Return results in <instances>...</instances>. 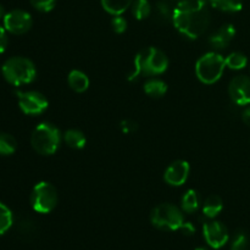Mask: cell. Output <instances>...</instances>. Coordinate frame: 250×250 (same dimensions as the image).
Masks as SVG:
<instances>
[{
  "label": "cell",
  "instance_id": "obj_1",
  "mask_svg": "<svg viewBox=\"0 0 250 250\" xmlns=\"http://www.w3.org/2000/svg\"><path fill=\"white\" fill-rule=\"evenodd\" d=\"M176 29L189 39H197L210 24V11L205 0H181L172 15Z\"/></svg>",
  "mask_w": 250,
  "mask_h": 250
},
{
  "label": "cell",
  "instance_id": "obj_2",
  "mask_svg": "<svg viewBox=\"0 0 250 250\" xmlns=\"http://www.w3.org/2000/svg\"><path fill=\"white\" fill-rule=\"evenodd\" d=\"M168 67V59L164 51L155 46L142 49L134 58L133 71L128 80L134 81L141 76H158L165 72Z\"/></svg>",
  "mask_w": 250,
  "mask_h": 250
},
{
  "label": "cell",
  "instance_id": "obj_3",
  "mask_svg": "<svg viewBox=\"0 0 250 250\" xmlns=\"http://www.w3.org/2000/svg\"><path fill=\"white\" fill-rule=\"evenodd\" d=\"M2 76L12 85L28 84L37 77V70L34 63L29 59L22 56H15L5 61L1 67Z\"/></svg>",
  "mask_w": 250,
  "mask_h": 250
},
{
  "label": "cell",
  "instance_id": "obj_4",
  "mask_svg": "<svg viewBox=\"0 0 250 250\" xmlns=\"http://www.w3.org/2000/svg\"><path fill=\"white\" fill-rule=\"evenodd\" d=\"M61 143V133L54 125L43 122L34 128L31 136L32 148L41 155H53Z\"/></svg>",
  "mask_w": 250,
  "mask_h": 250
},
{
  "label": "cell",
  "instance_id": "obj_5",
  "mask_svg": "<svg viewBox=\"0 0 250 250\" xmlns=\"http://www.w3.org/2000/svg\"><path fill=\"white\" fill-rule=\"evenodd\" d=\"M150 222L161 231H178L186 221L180 208L170 203H163L151 210Z\"/></svg>",
  "mask_w": 250,
  "mask_h": 250
},
{
  "label": "cell",
  "instance_id": "obj_6",
  "mask_svg": "<svg viewBox=\"0 0 250 250\" xmlns=\"http://www.w3.org/2000/svg\"><path fill=\"white\" fill-rule=\"evenodd\" d=\"M226 68V61L217 53H207L199 58L195 63V73L198 80L204 84H214L221 78Z\"/></svg>",
  "mask_w": 250,
  "mask_h": 250
},
{
  "label": "cell",
  "instance_id": "obj_7",
  "mask_svg": "<svg viewBox=\"0 0 250 250\" xmlns=\"http://www.w3.org/2000/svg\"><path fill=\"white\" fill-rule=\"evenodd\" d=\"M58 192L49 182H39L34 186L31 193V205L39 214H49L58 205Z\"/></svg>",
  "mask_w": 250,
  "mask_h": 250
},
{
  "label": "cell",
  "instance_id": "obj_8",
  "mask_svg": "<svg viewBox=\"0 0 250 250\" xmlns=\"http://www.w3.org/2000/svg\"><path fill=\"white\" fill-rule=\"evenodd\" d=\"M17 99L20 109L26 115H41L48 109V99L36 90L17 92Z\"/></svg>",
  "mask_w": 250,
  "mask_h": 250
},
{
  "label": "cell",
  "instance_id": "obj_9",
  "mask_svg": "<svg viewBox=\"0 0 250 250\" xmlns=\"http://www.w3.org/2000/svg\"><path fill=\"white\" fill-rule=\"evenodd\" d=\"M203 236L208 246L212 249H220L229 242V229L220 221H208L203 226Z\"/></svg>",
  "mask_w": 250,
  "mask_h": 250
},
{
  "label": "cell",
  "instance_id": "obj_10",
  "mask_svg": "<svg viewBox=\"0 0 250 250\" xmlns=\"http://www.w3.org/2000/svg\"><path fill=\"white\" fill-rule=\"evenodd\" d=\"M32 16L23 10H12L4 16V28L12 34H24L31 29Z\"/></svg>",
  "mask_w": 250,
  "mask_h": 250
},
{
  "label": "cell",
  "instance_id": "obj_11",
  "mask_svg": "<svg viewBox=\"0 0 250 250\" xmlns=\"http://www.w3.org/2000/svg\"><path fill=\"white\" fill-rule=\"evenodd\" d=\"M229 94L232 102L239 106L250 104V77L239 75L232 78L229 85Z\"/></svg>",
  "mask_w": 250,
  "mask_h": 250
},
{
  "label": "cell",
  "instance_id": "obj_12",
  "mask_svg": "<svg viewBox=\"0 0 250 250\" xmlns=\"http://www.w3.org/2000/svg\"><path fill=\"white\" fill-rule=\"evenodd\" d=\"M189 171L190 166L187 161L176 160L166 168L165 173H164V180L172 187H180V186L185 185L186 181L188 180Z\"/></svg>",
  "mask_w": 250,
  "mask_h": 250
},
{
  "label": "cell",
  "instance_id": "obj_13",
  "mask_svg": "<svg viewBox=\"0 0 250 250\" xmlns=\"http://www.w3.org/2000/svg\"><path fill=\"white\" fill-rule=\"evenodd\" d=\"M234 36H236V28L233 24L226 23L209 37V43L214 49L221 50L229 45V43L233 41Z\"/></svg>",
  "mask_w": 250,
  "mask_h": 250
},
{
  "label": "cell",
  "instance_id": "obj_14",
  "mask_svg": "<svg viewBox=\"0 0 250 250\" xmlns=\"http://www.w3.org/2000/svg\"><path fill=\"white\" fill-rule=\"evenodd\" d=\"M67 82L71 89L76 93H83L89 87V78L80 70H72L67 76Z\"/></svg>",
  "mask_w": 250,
  "mask_h": 250
},
{
  "label": "cell",
  "instance_id": "obj_15",
  "mask_svg": "<svg viewBox=\"0 0 250 250\" xmlns=\"http://www.w3.org/2000/svg\"><path fill=\"white\" fill-rule=\"evenodd\" d=\"M222 209H224V203H222L221 198L216 194H211L204 200L202 211L205 217L214 219L222 211Z\"/></svg>",
  "mask_w": 250,
  "mask_h": 250
},
{
  "label": "cell",
  "instance_id": "obj_16",
  "mask_svg": "<svg viewBox=\"0 0 250 250\" xmlns=\"http://www.w3.org/2000/svg\"><path fill=\"white\" fill-rule=\"evenodd\" d=\"M103 9L112 16L122 15L132 4L133 0H100Z\"/></svg>",
  "mask_w": 250,
  "mask_h": 250
},
{
  "label": "cell",
  "instance_id": "obj_17",
  "mask_svg": "<svg viewBox=\"0 0 250 250\" xmlns=\"http://www.w3.org/2000/svg\"><path fill=\"white\" fill-rule=\"evenodd\" d=\"M63 141L72 149H82L84 148L85 143H87V139H85V136L83 134V132L76 128L67 129L63 133Z\"/></svg>",
  "mask_w": 250,
  "mask_h": 250
},
{
  "label": "cell",
  "instance_id": "obj_18",
  "mask_svg": "<svg viewBox=\"0 0 250 250\" xmlns=\"http://www.w3.org/2000/svg\"><path fill=\"white\" fill-rule=\"evenodd\" d=\"M200 199L198 193L194 189H189L183 194L182 200H181V208L182 211L187 212V214H193L199 209Z\"/></svg>",
  "mask_w": 250,
  "mask_h": 250
},
{
  "label": "cell",
  "instance_id": "obj_19",
  "mask_svg": "<svg viewBox=\"0 0 250 250\" xmlns=\"http://www.w3.org/2000/svg\"><path fill=\"white\" fill-rule=\"evenodd\" d=\"M144 92L151 98H161L167 92V84L164 81L153 78V80L146 81L144 84Z\"/></svg>",
  "mask_w": 250,
  "mask_h": 250
},
{
  "label": "cell",
  "instance_id": "obj_20",
  "mask_svg": "<svg viewBox=\"0 0 250 250\" xmlns=\"http://www.w3.org/2000/svg\"><path fill=\"white\" fill-rule=\"evenodd\" d=\"M210 5L220 11L238 12L243 7L242 0H209Z\"/></svg>",
  "mask_w": 250,
  "mask_h": 250
},
{
  "label": "cell",
  "instance_id": "obj_21",
  "mask_svg": "<svg viewBox=\"0 0 250 250\" xmlns=\"http://www.w3.org/2000/svg\"><path fill=\"white\" fill-rule=\"evenodd\" d=\"M225 61H226V67L231 70H243L248 65V58L239 51L231 53L225 59Z\"/></svg>",
  "mask_w": 250,
  "mask_h": 250
},
{
  "label": "cell",
  "instance_id": "obj_22",
  "mask_svg": "<svg viewBox=\"0 0 250 250\" xmlns=\"http://www.w3.org/2000/svg\"><path fill=\"white\" fill-rule=\"evenodd\" d=\"M16 149L17 142L11 134L0 133V155H11Z\"/></svg>",
  "mask_w": 250,
  "mask_h": 250
},
{
  "label": "cell",
  "instance_id": "obj_23",
  "mask_svg": "<svg viewBox=\"0 0 250 250\" xmlns=\"http://www.w3.org/2000/svg\"><path fill=\"white\" fill-rule=\"evenodd\" d=\"M132 14L137 20L146 19L151 14V5L148 0H136L132 4Z\"/></svg>",
  "mask_w": 250,
  "mask_h": 250
},
{
  "label": "cell",
  "instance_id": "obj_24",
  "mask_svg": "<svg viewBox=\"0 0 250 250\" xmlns=\"http://www.w3.org/2000/svg\"><path fill=\"white\" fill-rule=\"evenodd\" d=\"M12 224H14V217L11 210L6 205L0 203V236L6 233L11 229Z\"/></svg>",
  "mask_w": 250,
  "mask_h": 250
},
{
  "label": "cell",
  "instance_id": "obj_25",
  "mask_svg": "<svg viewBox=\"0 0 250 250\" xmlns=\"http://www.w3.org/2000/svg\"><path fill=\"white\" fill-rule=\"evenodd\" d=\"M155 15L156 19L160 20L163 22H167L172 20L173 11L170 9V5L165 1H159L155 7Z\"/></svg>",
  "mask_w": 250,
  "mask_h": 250
},
{
  "label": "cell",
  "instance_id": "obj_26",
  "mask_svg": "<svg viewBox=\"0 0 250 250\" xmlns=\"http://www.w3.org/2000/svg\"><path fill=\"white\" fill-rule=\"evenodd\" d=\"M248 247V237L244 232H238L231 243V250H246Z\"/></svg>",
  "mask_w": 250,
  "mask_h": 250
},
{
  "label": "cell",
  "instance_id": "obj_27",
  "mask_svg": "<svg viewBox=\"0 0 250 250\" xmlns=\"http://www.w3.org/2000/svg\"><path fill=\"white\" fill-rule=\"evenodd\" d=\"M32 6L41 12H49L55 6L56 0H29Z\"/></svg>",
  "mask_w": 250,
  "mask_h": 250
},
{
  "label": "cell",
  "instance_id": "obj_28",
  "mask_svg": "<svg viewBox=\"0 0 250 250\" xmlns=\"http://www.w3.org/2000/svg\"><path fill=\"white\" fill-rule=\"evenodd\" d=\"M111 27H112V31L115 33H124L125 31L127 29V21L126 19L121 16V15H117V16H114L111 20Z\"/></svg>",
  "mask_w": 250,
  "mask_h": 250
},
{
  "label": "cell",
  "instance_id": "obj_29",
  "mask_svg": "<svg viewBox=\"0 0 250 250\" xmlns=\"http://www.w3.org/2000/svg\"><path fill=\"white\" fill-rule=\"evenodd\" d=\"M7 46V36H6V29L2 28L0 26V54L4 53L6 50Z\"/></svg>",
  "mask_w": 250,
  "mask_h": 250
},
{
  "label": "cell",
  "instance_id": "obj_30",
  "mask_svg": "<svg viewBox=\"0 0 250 250\" xmlns=\"http://www.w3.org/2000/svg\"><path fill=\"white\" fill-rule=\"evenodd\" d=\"M121 128L125 133H132V132H134L137 129V124L127 120V121H124L121 124Z\"/></svg>",
  "mask_w": 250,
  "mask_h": 250
},
{
  "label": "cell",
  "instance_id": "obj_31",
  "mask_svg": "<svg viewBox=\"0 0 250 250\" xmlns=\"http://www.w3.org/2000/svg\"><path fill=\"white\" fill-rule=\"evenodd\" d=\"M180 231L182 232V233L185 234V236H192V234L195 233L194 226H193V225L190 224V222H185V224H183V226L181 227Z\"/></svg>",
  "mask_w": 250,
  "mask_h": 250
},
{
  "label": "cell",
  "instance_id": "obj_32",
  "mask_svg": "<svg viewBox=\"0 0 250 250\" xmlns=\"http://www.w3.org/2000/svg\"><path fill=\"white\" fill-rule=\"evenodd\" d=\"M242 120H243V122L247 126L250 127V106L247 107L243 111V114H242Z\"/></svg>",
  "mask_w": 250,
  "mask_h": 250
},
{
  "label": "cell",
  "instance_id": "obj_33",
  "mask_svg": "<svg viewBox=\"0 0 250 250\" xmlns=\"http://www.w3.org/2000/svg\"><path fill=\"white\" fill-rule=\"evenodd\" d=\"M4 16H5L4 6H2V5H0V19H1V17H4Z\"/></svg>",
  "mask_w": 250,
  "mask_h": 250
},
{
  "label": "cell",
  "instance_id": "obj_34",
  "mask_svg": "<svg viewBox=\"0 0 250 250\" xmlns=\"http://www.w3.org/2000/svg\"><path fill=\"white\" fill-rule=\"evenodd\" d=\"M195 250H209V249L205 248V247H198V248L195 249Z\"/></svg>",
  "mask_w": 250,
  "mask_h": 250
}]
</instances>
